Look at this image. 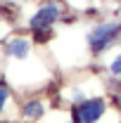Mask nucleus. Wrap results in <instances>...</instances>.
<instances>
[{"label": "nucleus", "mask_w": 121, "mask_h": 123, "mask_svg": "<svg viewBox=\"0 0 121 123\" xmlns=\"http://www.w3.org/2000/svg\"><path fill=\"white\" fill-rule=\"evenodd\" d=\"M119 33H121V19H116V21H100L86 36V43L90 47V52L100 55L102 50H107V47L119 38Z\"/></svg>", "instance_id": "f257e3e1"}, {"label": "nucleus", "mask_w": 121, "mask_h": 123, "mask_svg": "<svg viewBox=\"0 0 121 123\" xmlns=\"http://www.w3.org/2000/svg\"><path fill=\"white\" fill-rule=\"evenodd\" d=\"M60 17H62V5L55 2V0H47V2H43L29 17V31H33V33H45V31H50L60 21Z\"/></svg>", "instance_id": "f03ea898"}, {"label": "nucleus", "mask_w": 121, "mask_h": 123, "mask_svg": "<svg viewBox=\"0 0 121 123\" xmlns=\"http://www.w3.org/2000/svg\"><path fill=\"white\" fill-rule=\"evenodd\" d=\"M105 116H107V99L105 97L81 99L74 109V123H97Z\"/></svg>", "instance_id": "7ed1b4c3"}, {"label": "nucleus", "mask_w": 121, "mask_h": 123, "mask_svg": "<svg viewBox=\"0 0 121 123\" xmlns=\"http://www.w3.org/2000/svg\"><path fill=\"white\" fill-rule=\"evenodd\" d=\"M5 55L14 62H21L26 57H31V38L12 36L10 40H5Z\"/></svg>", "instance_id": "20e7f679"}, {"label": "nucleus", "mask_w": 121, "mask_h": 123, "mask_svg": "<svg viewBox=\"0 0 121 123\" xmlns=\"http://www.w3.org/2000/svg\"><path fill=\"white\" fill-rule=\"evenodd\" d=\"M43 114H45V104L40 99H29L21 104V118L24 121H38V118H43Z\"/></svg>", "instance_id": "39448f33"}, {"label": "nucleus", "mask_w": 121, "mask_h": 123, "mask_svg": "<svg viewBox=\"0 0 121 123\" xmlns=\"http://www.w3.org/2000/svg\"><path fill=\"white\" fill-rule=\"evenodd\" d=\"M12 97V88L7 85V80H0V114H5V107Z\"/></svg>", "instance_id": "423d86ee"}, {"label": "nucleus", "mask_w": 121, "mask_h": 123, "mask_svg": "<svg viewBox=\"0 0 121 123\" xmlns=\"http://www.w3.org/2000/svg\"><path fill=\"white\" fill-rule=\"evenodd\" d=\"M109 71H112V76H121V52L112 59V64H109Z\"/></svg>", "instance_id": "0eeeda50"}, {"label": "nucleus", "mask_w": 121, "mask_h": 123, "mask_svg": "<svg viewBox=\"0 0 121 123\" xmlns=\"http://www.w3.org/2000/svg\"><path fill=\"white\" fill-rule=\"evenodd\" d=\"M0 45H2V26H0Z\"/></svg>", "instance_id": "6e6552de"}]
</instances>
